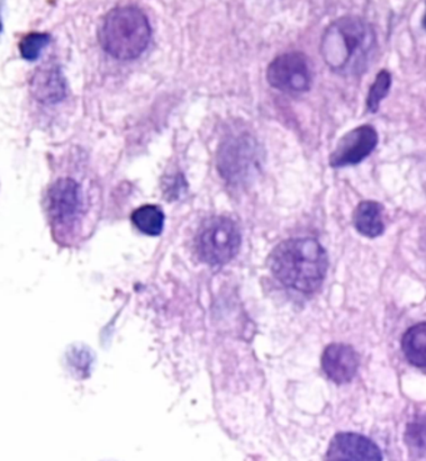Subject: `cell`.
<instances>
[{"mask_svg":"<svg viewBox=\"0 0 426 461\" xmlns=\"http://www.w3.org/2000/svg\"><path fill=\"white\" fill-rule=\"evenodd\" d=\"M240 231L228 218H213L198 235L199 256L212 266H224L237 256L240 248Z\"/></svg>","mask_w":426,"mask_h":461,"instance_id":"4","label":"cell"},{"mask_svg":"<svg viewBox=\"0 0 426 461\" xmlns=\"http://www.w3.org/2000/svg\"><path fill=\"white\" fill-rule=\"evenodd\" d=\"M383 212V205L377 202H361L354 212L355 229L364 237H380L385 230Z\"/></svg>","mask_w":426,"mask_h":461,"instance_id":"11","label":"cell"},{"mask_svg":"<svg viewBox=\"0 0 426 461\" xmlns=\"http://www.w3.org/2000/svg\"><path fill=\"white\" fill-rule=\"evenodd\" d=\"M390 86H392V74L387 70H382L376 76V79L374 80L373 86L369 90V95L367 99V106L371 113H376L379 109L380 102L389 93Z\"/></svg>","mask_w":426,"mask_h":461,"instance_id":"15","label":"cell"},{"mask_svg":"<svg viewBox=\"0 0 426 461\" xmlns=\"http://www.w3.org/2000/svg\"><path fill=\"white\" fill-rule=\"evenodd\" d=\"M131 221L134 222L135 227L141 233L157 237L163 231L166 217H164V212L159 206L143 205L133 212Z\"/></svg>","mask_w":426,"mask_h":461,"instance_id":"13","label":"cell"},{"mask_svg":"<svg viewBox=\"0 0 426 461\" xmlns=\"http://www.w3.org/2000/svg\"><path fill=\"white\" fill-rule=\"evenodd\" d=\"M403 351L410 364L426 367V322L409 329L403 337Z\"/></svg>","mask_w":426,"mask_h":461,"instance_id":"12","label":"cell"},{"mask_svg":"<svg viewBox=\"0 0 426 461\" xmlns=\"http://www.w3.org/2000/svg\"><path fill=\"white\" fill-rule=\"evenodd\" d=\"M327 461H383V457L379 447L363 435L340 433L329 445Z\"/></svg>","mask_w":426,"mask_h":461,"instance_id":"8","label":"cell"},{"mask_svg":"<svg viewBox=\"0 0 426 461\" xmlns=\"http://www.w3.org/2000/svg\"><path fill=\"white\" fill-rule=\"evenodd\" d=\"M359 363L357 351L350 345L345 344L329 345L322 357V370L329 379L337 384L351 382Z\"/></svg>","mask_w":426,"mask_h":461,"instance_id":"9","label":"cell"},{"mask_svg":"<svg viewBox=\"0 0 426 461\" xmlns=\"http://www.w3.org/2000/svg\"><path fill=\"white\" fill-rule=\"evenodd\" d=\"M405 444L415 457H426V412L409 422L405 430Z\"/></svg>","mask_w":426,"mask_h":461,"instance_id":"14","label":"cell"},{"mask_svg":"<svg viewBox=\"0 0 426 461\" xmlns=\"http://www.w3.org/2000/svg\"><path fill=\"white\" fill-rule=\"evenodd\" d=\"M267 78L273 88L284 93L299 95L308 92L313 84L308 58L299 51L283 54L271 61Z\"/></svg>","mask_w":426,"mask_h":461,"instance_id":"5","label":"cell"},{"mask_svg":"<svg viewBox=\"0 0 426 461\" xmlns=\"http://www.w3.org/2000/svg\"><path fill=\"white\" fill-rule=\"evenodd\" d=\"M422 27H424V29H426V13L424 15V19H422Z\"/></svg>","mask_w":426,"mask_h":461,"instance_id":"17","label":"cell"},{"mask_svg":"<svg viewBox=\"0 0 426 461\" xmlns=\"http://www.w3.org/2000/svg\"><path fill=\"white\" fill-rule=\"evenodd\" d=\"M32 93L39 102L53 104L66 96V79L59 68L38 70L31 83Z\"/></svg>","mask_w":426,"mask_h":461,"instance_id":"10","label":"cell"},{"mask_svg":"<svg viewBox=\"0 0 426 461\" xmlns=\"http://www.w3.org/2000/svg\"><path fill=\"white\" fill-rule=\"evenodd\" d=\"M271 273L286 288L312 294L321 288L328 270L327 251L312 238L289 240L271 253Z\"/></svg>","mask_w":426,"mask_h":461,"instance_id":"2","label":"cell"},{"mask_svg":"<svg viewBox=\"0 0 426 461\" xmlns=\"http://www.w3.org/2000/svg\"><path fill=\"white\" fill-rule=\"evenodd\" d=\"M376 51V32L361 18L338 19L322 35V58L331 70L341 76H360L366 72Z\"/></svg>","mask_w":426,"mask_h":461,"instance_id":"1","label":"cell"},{"mask_svg":"<svg viewBox=\"0 0 426 461\" xmlns=\"http://www.w3.org/2000/svg\"><path fill=\"white\" fill-rule=\"evenodd\" d=\"M50 43V35L47 33H29L19 43V50L24 59L33 61L38 59L41 51Z\"/></svg>","mask_w":426,"mask_h":461,"instance_id":"16","label":"cell"},{"mask_svg":"<svg viewBox=\"0 0 426 461\" xmlns=\"http://www.w3.org/2000/svg\"><path fill=\"white\" fill-rule=\"evenodd\" d=\"M377 133L371 125H361L345 134L331 156V166H355L369 157L377 145Z\"/></svg>","mask_w":426,"mask_h":461,"instance_id":"7","label":"cell"},{"mask_svg":"<svg viewBox=\"0 0 426 461\" xmlns=\"http://www.w3.org/2000/svg\"><path fill=\"white\" fill-rule=\"evenodd\" d=\"M151 28L137 6H119L103 21L99 41L106 53L121 60L140 57L150 45Z\"/></svg>","mask_w":426,"mask_h":461,"instance_id":"3","label":"cell"},{"mask_svg":"<svg viewBox=\"0 0 426 461\" xmlns=\"http://www.w3.org/2000/svg\"><path fill=\"white\" fill-rule=\"evenodd\" d=\"M47 208L54 224L60 228L72 227L82 212L79 185L76 180H57L48 192Z\"/></svg>","mask_w":426,"mask_h":461,"instance_id":"6","label":"cell"}]
</instances>
